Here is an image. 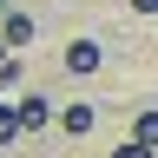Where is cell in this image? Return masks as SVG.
<instances>
[{"label":"cell","instance_id":"1","mask_svg":"<svg viewBox=\"0 0 158 158\" xmlns=\"http://www.w3.org/2000/svg\"><path fill=\"white\" fill-rule=\"evenodd\" d=\"M66 73H79V79L99 73V40H73V46H66Z\"/></svg>","mask_w":158,"mask_h":158},{"label":"cell","instance_id":"2","mask_svg":"<svg viewBox=\"0 0 158 158\" xmlns=\"http://www.w3.org/2000/svg\"><path fill=\"white\" fill-rule=\"evenodd\" d=\"M0 40H7V46H27V40H33V20L27 13H0Z\"/></svg>","mask_w":158,"mask_h":158},{"label":"cell","instance_id":"3","mask_svg":"<svg viewBox=\"0 0 158 158\" xmlns=\"http://www.w3.org/2000/svg\"><path fill=\"white\" fill-rule=\"evenodd\" d=\"M46 118H53V106H46L40 92H27V99H20V125H27V132H40Z\"/></svg>","mask_w":158,"mask_h":158},{"label":"cell","instance_id":"4","mask_svg":"<svg viewBox=\"0 0 158 158\" xmlns=\"http://www.w3.org/2000/svg\"><path fill=\"white\" fill-rule=\"evenodd\" d=\"M59 125H66L73 138H86V132L99 125V112H92V106H66V112H59Z\"/></svg>","mask_w":158,"mask_h":158},{"label":"cell","instance_id":"5","mask_svg":"<svg viewBox=\"0 0 158 158\" xmlns=\"http://www.w3.org/2000/svg\"><path fill=\"white\" fill-rule=\"evenodd\" d=\"M132 138H138V145H152V152H158V112H138V118H132Z\"/></svg>","mask_w":158,"mask_h":158},{"label":"cell","instance_id":"6","mask_svg":"<svg viewBox=\"0 0 158 158\" xmlns=\"http://www.w3.org/2000/svg\"><path fill=\"white\" fill-rule=\"evenodd\" d=\"M20 132H27V125H20V106H0V145H13Z\"/></svg>","mask_w":158,"mask_h":158},{"label":"cell","instance_id":"7","mask_svg":"<svg viewBox=\"0 0 158 158\" xmlns=\"http://www.w3.org/2000/svg\"><path fill=\"white\" fill-rule=\"evenodd\" d=\"M112 158H158V152H152V145H138V138H125V145H118Z\"/></svg>","mask_w":158,"mask_h":158},{"label":"cell","instance_id":"8","mask_svg":"<svg viewBox=\"0 0 158 158\" xmlns=\"http://www.w3.org/2000/svg\"><path fill=\"white\" fill-rule=\"evenodd\" d=\"M132 7H138V13H152V20H158V0H132Z\"/></svg>","mask_w":158,"mask_h":158},{"label":"cell","instance_id":"9","mask_svg":"<svg viewBox=\"0 0 158 158\" xmlns=\"http://www.w3.org/2000/svg\"><path fill=\"white\" fill-rule=\"evenodd\" d=\"M0 13H7V0H0Z\"/></svg>","mask_w":158,"mask_h":158}]
</instances>
